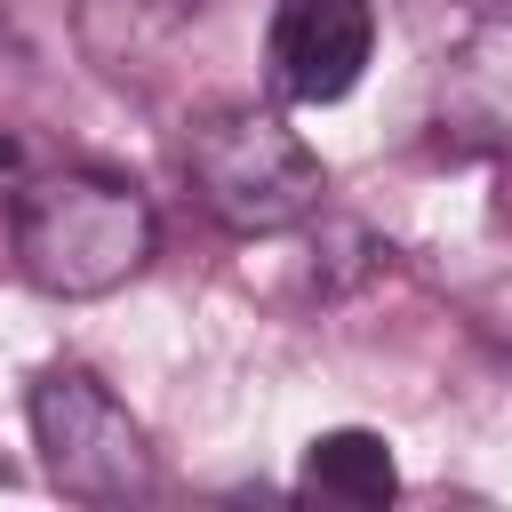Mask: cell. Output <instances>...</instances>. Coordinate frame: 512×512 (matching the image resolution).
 Masks as SVG:
<instances>
[{"label":"cell","mask_w":512,"mask_h":512,"mask_svg":"<svg viewBox=\"0 0 512 512\" xmlns=\"http://www.w3.org/2000/svg\"><path fill=\"white\" fill-rule=\"evenodd\" d=\"M8 232H16L24 280L48 288V296H112L152 256V208H144V192L120 184V176H96V168L40 176L16 200Z\"/></svg>","instance_id":"1"},{"label":"cell","mask_w":512,"mask_h":512,"mask_svg":"<svg viewBox=\"0 0 512 512\" xmlns=\"http://www.w3.org/2000/svg\"><path fill=\"white\" fill-rule=\"evenodd\" d=\"M184 176L224 232H288L320 208V152L264 104H216L184 128Z\"/></svg>","instance_id":"2"},{"label":"cell","mask_w":512,"mask_h":512,"mask_svg":"<svg viewBox=\"0 0 512 512\" xmlns=\"http://www.w3.org/2000/svg\"><path fill=\"white\" fill-rule=\"evenodd\" d=\"M32 440H40V464L64 496L80 504H144L160 488V464H152V440L144 424L112 400L104 376L56 360L32 376Z\"/></svg>","instance_id":"3"},{"label":"cell","mask_w":512,"mask_h":512,"mask_svg":"<svg viewBox=\"0 0 512 512\" xmlns=\"http://www.w3.org/2000/svg\"><path fill=\"white\" fill-rule=\"evenodd\" d=\"M368 48H376L368 0H280L272 32H264V64H272V88L288 104L352 96V80L368 72Z\"/></svg>","instance_id":"4"},{"label":"cell","mask_w":512,"mask_h":512,"mask_svg":"<svg viewBox=\"0 0 512 512\" xmlns=\"http://www.w3.org/2000/svg\"><path fill=\"white\" fill-rule=\"evenodd\" d=\"M304 488L312 496H336V504H392L400 496V464L384 448V432L368 424H336L304 448Z\"/></svg>","instance_id":"5"},{"label":"cell","mask_w":512,"mask_h":512,"mask_svg":"<svg viewBox=\"0 0 512 512\" xmlns=\"http://www.w3.org/2000/svg\"><path fill=\"white\" fill-rule=\"evenodd\" d=\"M16 160H24V152H16V136H8V128H0V176H8V168H16Z\"/></svg>","instance_id":"6"}]
</instances>
